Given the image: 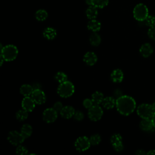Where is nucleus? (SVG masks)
<instances>
[{
  "label": "nucleus",
  "instance_id": "nucleus-39",
  "mask_svg": "<svg viewBox=\"0 0 155 155\" xmlns=\"http://www.w3.org/2000/svg\"><path fill=\"white\" fill-rule=\"evenodd\" d=\"M151 120H152V122H153V126H154V127L155 128V111H154V113L153 115L152 116V117H151Z\"/></svg>",
  "mask_w": 155,
  "mask_h": 155
},
{
  "label": "nucleus",
  "instance_id": "nucleus-6",
  "mask_svg": "<svg viewBox=\"0 0 155 155\" xmlns=\"http://www.w3.org/2000/svg\"><path fill=\"white\" fill-rule=\"evenodd\" d=\"M103 115V110L99 105H93L88 109V116L93 121H97L101 119Z\"/></svg>",
  "mask_w": 155,
  "mask_h": 155
},
{
  "label": "nucleus",
  "instance_id": "nucleus-36",
  "mask_svg": "<svg viewBox=\"0 0 155 155\" xmlns=\"http://www.w3.org/2000/svg\"><path fill=\"white\" fill-rule=\"evenodd\" d=\"M53 108L57 112H58V111L60 112L61 111V110L62 109V108H63V105H62V104L61 102H56L54 104Z\"/></svg>",
  "mask_w": 155,
  "mask_h": 155
},
{
  "label": "nucleus",
  "instance_id": "nucleus-30",
  "mask_svg": "<svg viewBox=\"0 0 155 155\" xmlns=\"http://www.w3.org/2000/svg\"><path fill=\"white\" fill-rule=\"evenodd\" d=\"M89 139H90V143L92 145H98L101 142V136L99 134H97L92 135L89 138Z\"/></svg>",
  "mask_w": 155,
  "mask_h": 155
},
{
  "label": "nucleus",
  "instance_id": "nucleus-13",
  "mask_svg": "<svg viewBox=\"0 0 155 155\" xmlns=\"http://www.w3.org/2000/svg\"><path fill=\"white\" fill-rule=\"evenodd\" d=\"M84 61L85 62L86 64L88 65L91 66L95 64L97 62V58L96 54L92 51H88L85 54L83 58Z\"/></svg>",
  "mask_w": 155,
  "mask_h": 155
},
{
  "label": "nucleus",
  "instance_id": "nucleus-26",
  "mask_svg": "<svg viewBox=\"0 0 155 155\" xmlns=\"http://www.w3.org/2000/svg\"><path fill=\"white\" fill-rule=\"evenodd\" d=\"M48 16V13L45 10H39L35 13V17L38 21H42L47 19Z\"/></svg>",
  "mask_w": 155,
  "mask_h": 155
},
{
  "label": "nucleus",
  "instance_id": "nucleus-1",
  "mask_svg": "<svg viewBox=\"0 0 155 155\" xmlns=\"http://www.w3.org/2000/svg\"><path fill=\"white\" fill-rule=\"evenodd\" d=\"M136 105L134 99L127 95H122L116 100L117 110L124 116H128L132 113L136 108Z\"/></svg>",
  "mask_w": 155,
  "mask_h": 155
},
{
  "label": "nucleus",
  "instance_id": "nucleus-25",
  "mask_svg": "<svg viewBox=\"0 0 155 155\" xmlns=\"http://www.w3.org/2000/svg\"><path fill=\"white\" fill-rule=\"evenodd\" d=\"M101 37L96 33H94L90 35V44L93 46H97L101 43Z\"/></svg>",
  "mask_w": 155,
  "mask_h": 155
},
{
  "label": "nucleus",
  "instance_id": "nucleus-21",
  "mask_svg": "<svg viewBox=\"0 0 155 155\" xmlns=\"http://www.w3.org/2000/svg\"><path fill=\"white\" fill-rule=\"evenodd\" d=\"M19 90L21 94L24 96H30L33 91V88L30 85L24 84L21 87Z\"/></svg>",
  "mask_w": 155,
  "mask_h": 155
},
{
  "label": "nucleus",
  "instance_id": "nucleus-5",
  "mask_svg": "<svg viewBox=\"0 0 155 155\" xmlns=\"http://www.w3.org/2000/svg\"><path fill=\"white\" fill-rule=\"evenodd\" d=\"M152 105L148 104H142L137 108V113L142 119H151L154 113Z\"/></svg>",
  "mask_w": 155,
  "mask_h": 155
},
{
  "label": "nucleus",
  "instance_id": "nucleus-42",
  "mask_svg": "<svg viewBox=\"0 0 155 155\" xmlns=\"http://www.w3.org/2000/svg\"><path fill=\"white\" fill-rule=\"evenodd\" d=\"M151 105H152L153 108V109H154V110L155 111V102H153V103L151 104Z\"/></svg>",
  "mask_w": 155,
  "mask_h": 155
},
{
  "label": "nucleus",
  "instance_id": "nucleus-32",
  "mask_svg": "<svg viewBox=\"0 0 155 155\" xmlns=\"http://www.w3.org/2000/svg\"><path fill=\"white\" fill-rule=\"evenodd\" d=\"M16 153L19 155H25L28 153V150L25 147L19 145L16 148Z\"/></svg>",
  "mask_w": 155,
  "mask_h": 155
},
{
  "label": "nucleus",
  "instance_id": "nucleus-17",
  "mask_svg": "<svg viewBox=\"0 0 155 155\" xmlns=\"http://www.w3.org/2000/svg\"><path fill=\"white\" fill-rule=\"evenodd\" d=\"M111 79L114 82H121L124 79V73L120 69L113 70L111 74Z\"/></svg>",
  "mask_w": 155,
  "mask_h": 155
},
{
  "label": "nucleus",
  "instance_id": "nucleus-15",
  "mask_svg": "<svg viewBox=\"0 0 155 155\" xmlns=\"http://www.w3.org/2000/svg\"><path fill=\"white\" fill-rule=\"evenodd\" d=\"M74 113H75V110L74 108L70 105L64 107L61 110V111H60L61 116L65 119L71 118L74 116Z\"/></svg>",
  "mask_w": 155,
  "mask_h": 155
},
{
  "label": "nucleus",
  "instance_id": "nucleus-11",
  "mask_svg": "<svg viewBox=\"0 0 155 155\" xmlns=\"http://www.w3.org/2000/svg\"><path fill=\"white\" fill-rule=\"evenodd\" d=\"M57 111L53 108H49L45 109L43 112V119L47 123H51L54 122L58 117Z\"/></svg>",
  "mask_w": 155,
  "mask_h": 155
},
{
  "label": "nucleus",
  "instance_id": "nucleus-40",
  "mask_svg": "<svg viewBox=\"0 0 155 155\" xmlns=\"http://www.w3.org/2000/svg\"><path fill=\"white\" fill-rule=\"evenodd\" d=\"M147 154H155V150H151L147 153Z\"/></svg>",
  "mask_w": 155,
  "mask_h": 155
},
{
  "label": "nucleus",
  "instance_id": "nucleus-4",
  "mask_svg": "<svg viewBox=\"0 0 155 155\" xmlns=\"http://www.w3.org/2000/svg\"><path fill=\"white\" fill-rule=\"evenodd\" d=\"M133 16L139 21H145L148 16V9L147 7L142 3L137 4L133 9Z\"/></svg>",
  "mask_w": 155,
  "mask_h": 155
},
{
  "label": "nucleus",
  "instance_id": "nucleus-38",
  "mask_svg": "<svg viewBox=\"0 0 155 155\" xmlns=\"http://www.w3.org/2000/svg\"><path fill=\"white\" fill-rule=\"evenodd\" d=\"M136 154L137 155H143V154H146L147 153L143 150H138L136 151Z\"/></svg>",
  "mask_w": 155,
  "mask_h": 155
},
{
  "label": "nucleus",
  "instance_id": "nucleus-14",
  "mask_svg": "<svg viewBox=\"0 0 155 155\" xmlns=\"http://www.w3.org/2000/svg\"><path fill=\"white\" fill-rule=\"evenodd\" d=\"M140 53L144 58L149 57L153 52V48L149 43H145L141 45L139 49Z\"/></svg>",
  "mask_w": 155,
  "mask_h": 155
},
{
  "label": "nucleus",
  "instance_id": "nucleus-29",
  "mask_svg": "<svg viewBox=\"0 0 155 155\" xmlns=\"http://www.w3.org/2000/svg\"><path fill=\"white\" fill-rule=\"evenodd\" d=\"M54 78H55V79H56L59 84L62 83V82L66 81L67 79V75H66L64 73L61 72V71L58 72V73L56 74Z\"/></svg>",
  "mask_w": 155,
  "mask_h": 155
},
{
  "label": "nucleus",
  "instance_id": "nucleus-33",
  "mask_svg": "<svg viewBox=\"0 0 155 155\" xmlns=\"http://www.w3.org/2000/svg\"><path fill=\"white\" fill-rule=\"evenodd\" d=\"M93 102L91 99H85L83 101V105L85 108H90L93 105Z\"/></svg>",
  "mask_w": 155,
  "mask_h": 155
},
{
  "label": "nucleus",
  "instance_id": "nucleus-22",
  "mask_svg": "<svg viewBox=\"0 0 155 155\" xmlns=\"http://www.w3.org/2000/svg\"><path fill=\"white\" fill-rule=\"evenodd\" d=\"M104 98V94L99 91H96L91 95V100L94 105H99L101 104Z\"/></svg>",
  "mask_w": 155,
  "mask_h": 155
},
{
  "label": "nucleus",
  "instance_id": "nucleus-31",
  "mask_svg": "<svg viewBox=\"0 0 155 155\" xmlns=\"http://www.w3.org/2000/svg\"><path fill=\"white\" fill-rule=\"evenodd\" d=\"M144 21L145 24L150 27L155 26V16L148 15Z\"/></svg>",
  "mask_w": 155,
  "mask_h": 155
},
{
  "label": "nucleus",
  "instance_id": "nucleus-28",
  "mask_svg": "<svg viewBox=\"0 0 155 155\" xmlns=\"http://www.w3.org/2000/svg\"><path fill=\"white\" fill-rule=\"evenodd\" d=\"M108 0H93V5L96 8H104L108 4Z\"/></svg>",
  "mask_w": 155,
  "mask_h": 155
},
{
  "label": "nucleus",
  "instance_id": "nucleus-9",
  "mask_svg": "<svg viewBox=\"0 0 155 155\" xmlns=\"http://www.w3.org/2000/svg\"><path fill=\"white\" fill-rule=\"evenodd\" d=\"M110 142L112 147L115 151L119 152L123 150L124 145L122 143V137L119 134H114L110 139Z\"/></svg>",
  "mask_w": 155,
  "mask_h": 155
},
{
  "label": "nucleus",
  "instance_id": "nucleus-3",
  "mask_svg": "<svg viewBox=\"0 0 155 155\" xmlns=\"http://www.w3.org/2000/svg\"><path fill=\"white\" fill-rule=\"evenodd\" d=\"M74 91V85L68 81L61 83L58 88V93L62 97H70L73 94Z\"/></svg>",
  "mask_w": 155,
  "mask_h": 155
},
{
  "label": "nucleus",
  "instance_id": "nucleus-8",
  "mask_svg": "<svg viewBox=\"0 0 155 155\" xmlns=\"http://www.w3.org/2000/svg\"><path fill=\"white\" fill-rule=\"evenodd\" d=\"M8 142L13 145H21L25 139V137L17 131H10L7 136Z\"/></svg>",
  "mask_w": 155,
  "mask_h": 155
},
{
  "label": "nucleus",
  "instance_id": "nucleus-37",
  "mask_svg": "<svg viewBox=\"0 0 155 155\" xmlns=\"http://www.w3.org/2000/svg\"><path fill=\"white\" fill-rule=\"evenodd\" d=\"M114 96L116 97V99L118 98V97H120L121 96H122V91H121L120 90H118V89L114 91Z\"/></svg>",
  "mask_w": 155,
  "mask_h": 155
},
{
  "label": "nucleus",
  "instance_id": "nucleus-10",
  "mask_svg": "<svg viewBox=\"0 0 155 155\" xmlns=\"http://www.w3.org/2000/svg\"><path fill=\"white\" fill-rule=\"evenodd\" d=\"M31 97L36 104H42L46 101L45 94L40 88L33 90Z\"/></svg>",
  "mask_w": 155,
  "mask_h": 155
},
{
  "label": "nucleus",
  "instance_id": "nucleus-34",
  "mask_svg": "<svg viewBox=\"0 0 155 155\" xmlns=\"http://www.w3.org/2000/svg\"><path fill=\"white\" fill-rule=\"evenodd\" d=\"M148 36L152 40L155 41V26L151 27L148 30Z\"/></svg>",
  "mask_w": 155,
  "mask_h": 155
},
{
  "label": "nucleus",
  "instance_id": "nucleus-7",
  "mask_svg": "<svg viewBox=\"0 0 155 155\" xmlns=\"http://www.w3.org/2000/svg\"><path fill=\"white\" fill-rule=\"evenodd\" d=\"M90 139L86 136L78 137L74 142V147L78 151H85L90 148Z\"/></svg>",
  "mask_w": 155,
  "mask_h": 155
},
{
  "label": "nucleus",
  "instance_id": "nucleus-23",
  "mask_svg": "<svg viewBox=\"0 0 155 155\" xmlns=\"http://www.w3.org/2000/svg\"><path fill=\"white\" fill-rule=\"evenodd\" d=\"M97 8L93 5L88 7L86 10V15L90 19H94L97 16Z\"/></svg>",
  "mask_w": 155,
  "mask_h": 155
},
{
  "label": "nucleus",
  "instance_id": "nucleus-20",
  "mask_svg": "<svg viewBox=\"0 0 155 155\" xmlns=\"http://www.w3.org/2000/svg\"><path fill=\"white\" fill-rule=\"evenodd\" d=\"M101 24L100 22L96 19H91L87 24V28L93 32L98 31L101 29Z\"/></svg>",
  "mask_w": 155,
  "mask_h": 155
},
{
  "label": "nucleus",
  "instance_id": "nucleus-35",
  "mask_svg": "<svg viewBox=\"0 0 155 155\" xmlns=\"http://www.w3.org/2000/svg\"><path fill=\"white\" fill-rule=\"evenodd\" d=\"M74 119L78 121H80L84 118V114L81 111H76L74 114Z\"/></svg>",
  "mask_w": 155,
  "mask_h": 155
},
{
  "label": "nucleus",
  "instance_id": "nucleus-41",
  "mask_svg": "<svg viewBox=\"0 0 155 155\" xmlns=\"http://www.w3.org/2000/svg\"><path fill=\"white\" fill-rule=\"evenodd\" d=\"M86 3L90 5H93V0H86Z\"/></svg>",
  "mask_w": 155,
  "mask_h": 155
},
{
  "label": "nucleus",
  "instance_id": "nucleus-19",
  "mask_svg": "<svg viewBox=\"0 0 155 155\" xmlns=\"http://www.w3.org/2000/svg\"><path fill=\"white\" fill-rule=\"evenodd\" d=\"M56 35L57 33L56 30L51 27H48L45 28L43 32L44 36L48 40L54 39L56 38Z\"/></svg>",
  "mask_w": 155,
  "mask_h": 155
},
{
  "label": "nucleus",
  "instance_id": "nucleus-18",
  "mask_svg": "<svg viewBox=\"0 0 155 155\" xmlns=\"http://www.w3.org/2000/svg\"><path fill=\"white\" fill-rule=\"evenodd\" d=\"M103 107L106 109H111L116 105V100L113 97H106L104 98L102 102Z\"/></svg>",
  "mask_w": 155,
  "mask_h": 155
},
{
  "label": "nucleus",
  "instance_id": "nucleus-24",
  "mask_svg": "<svg viewBox=\"0 0 155 155\" xmlns=\"http://www.w3.org/2000/svg\"><path fill=\"white\" fill-rule=\"evenodd\" d=\"M21 133L25 137V139L30 137L32 133V127L30 125L27 124L23 125L21 129Z\"/></svg>",
  "mask_w": 155,
  "mask_h": 155
},
{
  "label": "nucleus",
  "instance_id": "nucleus-12",
  "mask_svg": "<svg viewBox=\"0 0 155 155\" xmlns=\"http://www.w3.org/2000/svg\"><path fill=\"white\" fill-rule=\"evenodd\" d=\"M35 104L36 103L35 102L33 99L31 98V97L30 96H25L24 98L22 99L21 103L22 108L25 110L27 111L28 112L33 111V110L35 107Z\"/></svg>",
  "mask_w": 155,
  "mask_h": 155
},
{
  "label": "nucleus",
  "instance_id": "nucleus-16",
  "mask_svg": "<svg viewBox=\"0 0 155 155\" xmlns=\"http://www.w3.org/2000/svg\"><path fill=\"white\" fill-rule=\"evenodd\" d=\"M139 127L144 131H151L154 127L151 119H143L140 122Z\"/></svg>",
  "mask_w": 155,
  "mask_h": 155
},
{
  "label": "nucleus",
  "instance_id": "nucleus-2",
  "mask_svg": "<svg viewBox=\"0 0 155 155\" xmlns=\"http://www.w3.org/2000/svg\"><path fill=\"white\" fill-rule=\"evenodd\" d=\"M18 50L16 46L13 45H7L2 47L1 45V65L3 61H12L15 59L18 56Z\"/></svg>",
  "mask_w": 155,
  "mask_h": 155
},
{
  "label": "nucleus",
  "instance_id": "nucleus-27",
  "mask_svg": "<svg viewBox=\"0 0 155 155\" xmlns=\"http://www.w3.org/2000/svg\"><path fill=\"white\" fill-rule=\"evenodd\" d=\"M28 117V111L24 109L20 110L18 111L16 113V117L19 121H22L25 120Z\"/></svg>",
  "mask_w": 155,
  "mask_h": 155
}]
</instances>
